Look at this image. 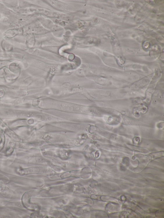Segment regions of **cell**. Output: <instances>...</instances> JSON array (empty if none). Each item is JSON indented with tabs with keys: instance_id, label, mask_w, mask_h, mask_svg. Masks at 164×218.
I'll return each instance as SVG.
<instances>
[{
	"instance_id": "2",
	"label": "cell",
	"mask_w": 164,
	"mask_h": 218,
	"mask_svg": "<svg viewBox=\"0 0 164 218\" xmlns=\"http://www.w3.org/2000/svg\"><path fill=\"white\" fill-rule=\"evenodd\" d=\"M0 151H1L4 147L6 141L4 132L3 130H0Z\"/></svg>"
},
{
	"instance_id": "3",
	"label": "cell",
	"mask_w": 164,
	"mask_h": 218,
	"mask_svg": "<svg viewBox=\"0 0 164 218\" xmlns=\"http://www.w3.org/2000/svg\"><path fill=\"white\" fill-rule=\"evenodd\" d=\"M2 46L3 48H4L6 50L8 51L9 50V49L11 50L13 48L12 46L10 43L6 42L3 43Z\"/></svg>"
},
{
	"instance_id": "5",
	"label": "cell",
	"mask_w": 164,
	"mask_h": 218,
	"mask_svg": "<svg viewBox=\"0 0 164 218\" xmlns=\"http://www.w3.org/2000/svg\"><path fill=\"white\" fill-rule=\"evenodd\" d=\"M13 149L11 147L9 148L7 152V154L8 155H10L13 152Z\"/></svg>"
},
{
	"instance_id": "4",
	"label": "cell",
	"mask_w": 164,
	"mask_h": 218,
	"mask_svg": "<svg viewBox=\"0 0 164 218\" xmlns=\"http://www.w3.org/2000/svg\"><path fill=\"white\" fill-rule=\"evenodd\" d=\"M11 62L9 61H0V68L7 66Z\"/></svg>"
},
{
	"instance_id": "1",
	"label": "cell",
	"mask_w": 164,
	"mask_h": 218,
	"mask_svg": "<svg viewBox=\"0 0 164 218\" xmlns=\"http://www.w3.org/2000/svg\"><path fill=\"white\" fill-rule=\"evenodd\" d=\"M22 32V29L19 28L11 29L6 31L3 34V37L6 38H11Z\"/></svg>"
}]
</instances>
